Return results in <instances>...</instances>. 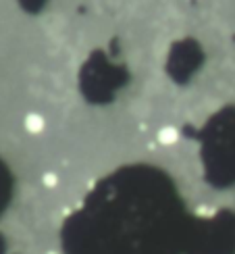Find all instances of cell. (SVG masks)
<instances>
[{
    "label": "cell",
    "mask_w": 235,
    "mask_h": 254,
    "mask_svg": "<svg viewBox=\"0 0 235 254\" xmlns=\"http://www.w3.org/2000/svg\"><path fill=\"white\" fill-rule=\"evenodd\" d=\"M177 137H179V133L173 129V127H167V129L160 131V142L167 144V146H169V144H175Z\"/></svg>",
    "instance_id": "obj_1"
},
{
    "label": "cell",
    "mask_w": 235,
    "mask_h": 254,
    "mask_svg": "<svg viewBox=\"0 0 235 254\" xmlns=\"http://www.w3.org/2000/svg\"><path fill=\"white\" fill-rule=\"evenodd\" d=\"M29 129H31V131H36V133H40L42 129H44V121L38 119V117L29 119Z\"/></svg>",
    "instance_id": "obj_2"
},
{
    "label": "cell",
    "mask_w": 235,
    "mask_h": 254,
    "mask_svg": "<svg viewBox=\"0 0 235 254\" xmlns=\"http://www.w3.org/2000/svg\"><path fill=\"white\" fill-rule=\"evenodd\" d=\"M44 186H48V188H52V186H57V177L55 175H44Z\"/></svg>",
    "instance_id": "obj_3"
}]
</instances>
